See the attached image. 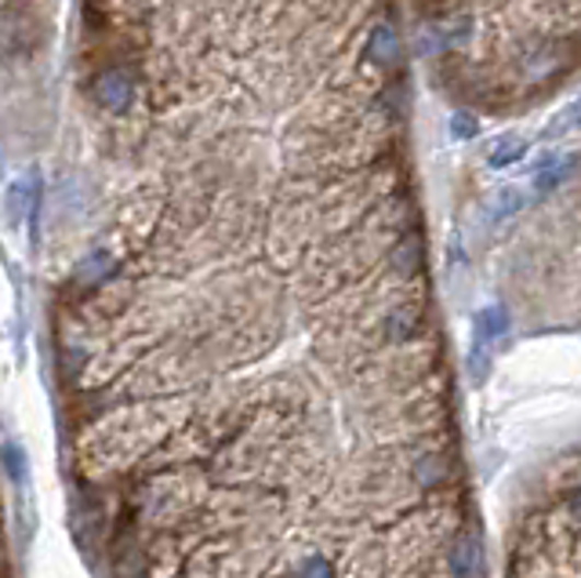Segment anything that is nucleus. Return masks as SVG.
Wrapping results in <instances>:
<instances>
[{
    "mask_svg": "<svg viewBox=\"0 0 581 578\" xmlns=\"http://www.w3.org/2000/svg\"><path fill=\"white\" fill-rule=\"evenodd\" d=\"M88 99L95 102L102 113L120 117V113H128L135 106V99H139V73L124 62H113V66H106V70H98L95 77H91Z\"/></svg>",
    "mask_w": 581,
    "mask_h": 578,
    "instance_id": "nucleus-1",
    "label": "nucleus"
},
{
    "mask_svg": "<svg viewBox=\"0 0 581 578\" xmlns=\"http://www.w3.org/2000/svg\"><path fill=\"white\" fill-rule=\"evenodd\" d=\"M360 59L374 77H396V70H400V62H404V41H400V30H396L393 15H382L371 22L368 37H363V48H360Z\"/></svg>",
    "mask_w": 581,
    "mask_h": 578,
    "instance_id": "nucleus-2",
    "label": "nucleus"
},
{
    "mask_svg": "<svg viewBox=\"0 0 581 578\" xmlns=\"http://www.w3.org/2000/svg\"><path fill=\"white\" fill-rule=\"evenodd\" d=\"M120 269H124V263L113 247H91V252H84L73 263L70 277H66V291L77 294V299H81V294L88 299V294H98L102 288H106Z\"/></svg>",
    "mask_w": 581,
    "mask_h": 578,
    "instance_id": "nucleus-3",
    "label": "nucleus"
},
{
    "mask_svg": "<svg viewBox=\"0 0 581 578\" xmlns=\"http://www.w3.org/2000/svg\"><path fill=\"white\" fill-rule=\"evenodd\" d=\"M385 269L396 280H404V285L421 280V274H426V241H421V230L393 236L390 247H385Z\"/></svg>",
    "mask_w": 581,
    "mask_h": 578,
    "instance_id": "nucleus-4",
    "label": "nucleus"
},
{
    "mask_svg": "<svg viewBox=\"0 0 581 578\" xmlns=\"http://www.w3.org/2000/svg\"><path fill=\"white\" fill-rule=\"evenodd\" d=\"M421 332H426V305L415 302V299L396 302V305H390V310L382 313L385 343L407 346V343H415V338H421Z\"/></svg>",
    "mask_w": 581,
    "mask_h": 578,
    "instance_id": "nucleus-5",
    "label": "nucleus"
},
{
    "mask_svg": "<svg viewBox=\"0 0 581 578\" xmlns=\"http://www.w3.org/2000/svg\"><path fill=\"white\" fill-rule=\"evenodd\" d=\"M11 200H15V208H19V219L30 226V241L37 244V219H40V200H44L40 167H30V172H22L15 193H11Z\"/></svg>",
    "mask_w": 581,
    "mask_h": 578,
    "instance_id": "nucleus-6",
    "label": "nucleus"
},
{
    "mask_svg": "<svg viewBox=\"0 0 581 578\" xmlns=\"http://www.w3.org/2000/svg\"><path fill=\"white\" fill-rule=\"evenodd\" d=\"M451 571L454 578H480L484 571V546H480V535H476L473 528H465L454 535L451 542Z\"/></svg>",
    "mask_w": 581,
    "mask_h": 578,
    "instance_id": "nucleus-7",
    "label": "nucleus"
},
{
    "mask_svg": "<svg viewBox=\"0 0 581 578\" xmlns=\"http://www.w3.org/2000/svg\"><path fill=\"white\" fill-rule=\"evenodd\" d=\"M574 167H578V157L574 153H553V157H545L542 164H534V175H531L534 193L549 197V193H556V189L567 183V178L574 175Z\"/></svg>",
    "mask_w": 581,
    "mask_h": 578,
    "instance_id": "nucleus-8",
    "label": "nucleus"
},
{
    "mask_svg": "<svg viewBox=\"0 0 581 578\" xmlns=\"http://www.w3.org/2000/svg\"><path fill=\"white\" fill-rule=\"evenodd\" d=\"M527 153H531V142L523 135H506V139H498L487 150V167L491 172H506V167H516L527 161Z\"/></svg>",
    "mask_w": 581,
    "mask_h": 578,
    "instance_id": "nucleus-9",
    "label": "nucleus"
},
{
    "mask_svg": "<svg viewBox=\"0 0 581 578\" xmlns=\"http://www.w3.org/2000/svg\"><path fill=\"white\" fill-rule=\"evenodd\" d=\"M509 332V313H506V305H484L480 313H476V321H473V335L476 338H484V343H491L498 346V338Z\"/></svg>",
    "mask_w": 581,
    "mask_h": 578,
    "instance_id": "nucleus-10",
    "label": "nucleus"
},
{
    "mask_svg": "<svg viewBox=\"0 0 581 578\" xmlns=\"http://www.w3.org/2000/svg\"><path fill=\"white\" fill-rule=\"evenodd\" d=\"M531 197H527V189H520V186H501L495 193V200H491V222H509V219H520V211L527 208Z\"/></svg>",
    "mask_w": 581,
    "mask_h": 578,
    "instance_id": "nucleus-11",
    "label": "nucleus"
},
{
    "mask_svg": "<svg viewBox=\"0 0 581 578\" xmlns=\"http://www.w3.org/2000/svg\"><path fill=\"white\" fill-rule=\"evenodd\" d=\"M451 477V462L437 455V451H429V455H421L415 462V481L418 487H440V484H448Z\"/></svg>",
    "mask_w": 581,
    "mask_h": 578,
    "instance_id": "nucleus-12",
    "label": "nucleus"
},
{
    "mask_svg": "<svg viewBox=\"0 0 581 578\" xmlns=\"http://www.w3.org/2000/svg\"><path fill=\"white\" fill-rule=\"evenodd\" d=\"M491 357H495V346L491 343H484V338H476L473 335V346H469V360H465V365H469V379L480 385L487 375H491Z\"/></svg>",
    "mask_w": 581,
    "mask_h": 578,
    "instance_id": "nucleus-13",
    "label": "nucleus"
},
{
    "mask_svg": "<svg viewBox=\"0 0 581 578\" xmlns=\"http://www.w3.org/2000/svg\"><path fill=\"white\" fill-rule=\"evenodd\" d=\"M448 128H451V135H454L458 142H473L476 135H480L484 124H480V117H476L469 106H458V109H451Z\"/></svg>",
    "mask_w": 581,
    "mask_h": 578,
    "instance_id": "nucleus-14",
    "label": "nucleus"
},
{
    "mask_svg": "<svg viewBox=\"0 0 581 578\" xmlns=\"http://www.w3.org/2000/svg\"><path fill=\"white\" fill-rule=\"evenodd\" d=\"M294 578H335V568H332V560H327V557L313 553V557H305V560L299 564Z\"/></svg>",
    "mask_w": 581,
    "mask_h": 578,
    "instance_id": "nucleus-15",
    "label": "nucleus"
},
{
    "mask_svg": "<svg viewBox=\"0 0 581 578\" xmlns=\"http://www.w3.org/2000/svg\"><path fill=\"white\" fill-rule=\"evenodd\" d=\"M4 466H8V477L11 481H22V473H26V455H22L19 444H4Z\"/></svg>",
    "mask_w": 581,
    "mask_h": 578,
    "instance_id": "nucleus-16",
    "label": "nucleus"
},
{
    "mask_svg": "<svg viewBox=\"0 0 581 578\" xmlns=\"http://www.w3.org/2000/svg\"><path fill=\"white\" fill-rule=\"evenodd\" d=\"M571 509H574V517L581 520V487H578V492H574V502H571Z\"/></svg>",
    "mask_w": 581,
    "mask_h": 578,
    "instance_id": "nucleus-17",
    "label": "nucleus"
},
{
    "mask_svg": "<svg viewBox=\"0 0 581 578\" xmlns=\"http://www.w3.org/2000/svg\"><path fill=\"white\" fill-rule=\"evenodd\" d=\"M571 124L581 131V99H578V106H574V117H571Z\"/></svg>",
    "mask_w": 581,
    "mask_h": 578,
    "instance_id": "nucleus-18",
    "label": "nucleus"
}]
</instances>
